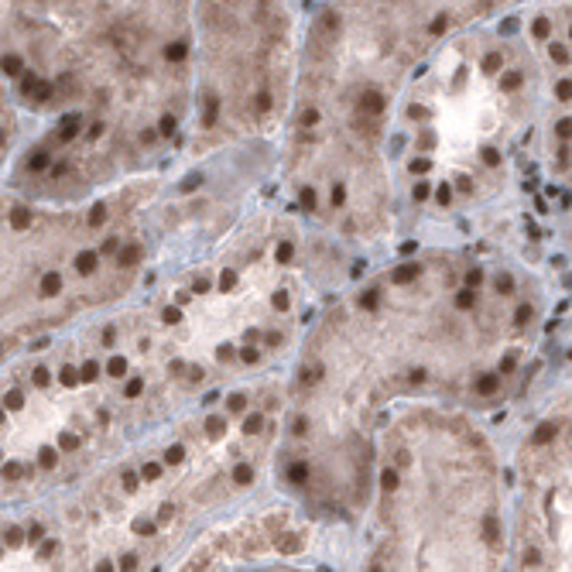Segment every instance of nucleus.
<instances>
[{"instance_id": "10", "label": "nucleus", "mask_w": 572, "mask_h": 572, "mask_svg": "<svg viewBox=\"0 0 572 572\" xmlns=\"http://www.w3.org/2000/svg\"><path fill=\"white\" fill-rule=\"evenodd\" d=\"M254 480V466H247V463H240V466L233 469V483H240V487H247V483Z\"/></svg>"}, {"instance_id": "4", "label": "nucleus", "mask_w": 572, "mask_h": 572, "mask_svg": "<svg viewBox=\"0 0 572 572\" xmlns=\"http://www.w3.org/2000/svg\"><path fill=\"white\" fill-rule=\"evenodd\" d=\"M319 35H336L339 31V14H332V11H322L319 14V28H315Z\"/></svg>"}, {"instance_id": "48", "label": "nucleus", "mask_w": 572, "mask_h": 572, "mask_svg": "<svg viewBox=\"0 0 572 572\" xmlns=\"http://www.w3.org/2000/svg\"><path fill=\"white\" fill-rule=\"evenodd\" d=\"M124 483H127V490H134V487H138V476H134V473H127Z\"/></svg>"}, {"instance_id": "45", "label": "nucleus", "mask_w": 572, "mask_h": 572, "mask_svg": "<svg viewBox=\"0 0 572 572\" xmlns=\"http://www.w3.org/2000/svg\"><path fill=\"white\" fill-rule=\"evenodd\" d=\"M411 172H428V161H411Z\"/></svg>"}, {"instance_id": "2", "label": "nucleus", "mask_w": 572, "mask_h": 572, "mask_svg": "<svg viewBox=\"0 0 572 572\" xmlns=\"http://www.w3.org/2000/svg\"><path fill=\"white\" fill-rule=\"evenodd\" d=\"M360 113H370V117L384 113V96L380 93H363L360 96Z\"/></svg>"}, {"instance_id": "8", "label": "nucleus", "mask_w": 572, "mask_h": 572, "mask_svg": "<svg viewBox=\"0 0 572 572\" xmlns=\"http://www.w3.org/2000/svg\"><path fill=\"white\" fill-rule=\"evenodd\" d=\"M216 117H219V100L209 96L206 100V117H202V127H216Z\"/></svg>"}, {"instance_id": "17", "label": "nucleus", "mask_w": 572, "mask_h": 572, "mask_svg": "<svg viewBox=\"0 0 572 572\" xmlns=\"http://www.w3.org/2000/svg\"><path fill=\"white\" fill-rule=\"evenodd\" d=\"M38 82H41V79H38L35 72H28V76L21 79V93H24V96H28V93H35V89H38Z\"/></svg>"}, {"instance_id": "26", "label": "nucleus", "mask_w": 572, "mask_h": 572, "mask_svg": "<svg viewBox=\"0 0 572 572\" xmlns=\"http://www.w3.org/2000/svg\"><path fill=\"white\" fill-rule=\"evenodd\" d=\"M96 374H100V367L93 363V360H89L86 367H82V380H96Z\"/></svg>"}, {"instance_id": "29", "label": "nucleus", "mask_w": 572, "mask_h": 572, "mask_svg": "<svg viewBox=\"0 0 572 572\" xmlns=\"http://www.w3.org/2000/svg\"><path fill=\"white\" fill-rule=\"evenodd\" d=\"M237 285V274H233V271H226V274L219 278V288H223V291H226V288H233Z\"/></svg>"}, {"instance_id": "13", "label": "nucleus", "mask_w": 572, "mask_h": 572, "mask_svg": "<svg viewBox=\"0 0 572 572\" xmlns=\"http://www.w3.org/2000/svg\"><path fill=\"white\" fill-rule=\"evenodd\" d=\"M449 24H452V21H449V14H439V17H435V21L428 24V31H432V35L439 38V35H446V31H449Z\"/></svg>"}, {"instance_id": "30", "label": "nucleus", "mask_w": 572, "mask_h": 572, "mask_svg": "<svg viewBox=\"0 0 572 572\" xmlns=\"http://www.w3.org/2000/svg\"><path fill=\"white\" fill-rule=\"evenodd\" d=\"M182 456H185V452H182V446H172L165 459H168V463H182Z\"/></svg>"}, {"instance_id": "47", "label": "nucleus", "mask_w": 572, "mask_h": 572, "mask_svg": "<svg viewBox=\"0 0 572 572\" xmlns=\"http://www.w3.org/2000/svg\"><path fill=\"white\" fill-rule=\"evenodd\" d=\"M120 565H124V569H134V565H138V559H134V555H124V559H120Z\"/></svg>"}, {"instance_id": "9", "label": "nucleus", "mask_w": 572, "mask_h": 572, "mask_svg": "<svg viewBox=\"0 0 572 572\" xmlns=\"http://www.w3.org/2000/svg\"><path fill=\"white\" fill-rule=\"evenodd\" d=\"M76 267H79V274H89L93 267H96V254H93V250H82L79 257H76Z\"/></svg>"}, {"instance_id": "41", "label": "nucleus", "mask_w": 572, "mask_h": 572, "mask_svg": "<svg viewBox=\"0 0 572 572\" xmlns=\"http://www.w3.org/2000/svg\"><path fill=\"white\" fill-rule=\"evenodd\" d=\"M41 466H45V469L55 466V452H41Z\"/></svg>"}, {"instance_id": "3", "label": "nucleus", "mask_w": 572, "mask_h": 572, "mask_svg": "<svg viewBox=\"0 0 572 572\" xmlns=\"http://www.w3.org/2000/svg\"><path fill=\"white\" fill-rule=\"evenodd\" d=\"M79 113H69V117H62V124H58V141H72L76 134H79Z\"/></svg>"}, {"instance_id": "18", "label": "nucleus", "mask_w": 572, "mask_h": 572, "mask_svg": "<svg viewBox=\"0 0 572 572\" xmlns=\"http://www.w3.org/2000/svg\"><path fill=\"white\" fill-rule=\"evenodd\" d=\"M4 72H7V76H17V72H21V58L7 55V58H4Z\"/></svg>"}, {"instance_id": "23", "label": "nucleus", "mask_w": 572, "mask_h": 572, "mask_svg": "<svg viewBox=\"0 0 572 572\" xmlns=\"http://www.w3.org/2000/svg\"><path fill=\"white\" fill-rule=\"evenodd\" d=\"M103 219H106V209H103V206H96V209L89 213V226H100Z\"/></svg>"}, {"instance_id": "32", "label": "nucleus", "mask_w": 572, "mask_h": 572, "mask_svg": "<svg viewBox=\"0 0 572 572\" xmlns=\"http://www.w3.org/2000/svg\"><path fill=\"white\" fill-rule=\"evenodd\" d=\"M4 541H7V545H17V541H21V531H17V528L4 531Z\"/></svg>"}, {"instance_id": "6", "label": "nucleus", "mask_w": 572, "mask_h": 572, "mask_svg": "<svg viewBox=\"0 0 572 572\" xmlns=\"http://www.w3.org/2000/svg\"><path fill=\"white\" fill-rule=\"evenodd\" d=\"M418 274H422V264H404V267L394 271V285H408V281H415Z\"/></svg>"}, {"instance_id": "43", "label": "nucleus", "mask_w": 572, "mask_h": 572, "mask_svg": "<svg viewBox=\"0 0 572 572\" xmlns=\"http://www.w3.org/2000/svg\"><path fill=\"white\" fill-rule=\"evenodd\" d=\"M76 380H79V377H76V370H62V384H76Z\"/></svg>"}, {"instance_id": "49", "label": "nucleus", "mask_w": 572, "mask_h": 572, "mask_svg": "<svg viewBox=\"0 0 572 572\" xmlns=\"http://www.w3.org/2000/svg\"><path fill=\"white\" fill-rule=\"evenodd\" d=\"M35 384H48V374H45V370H35Z\"/></svg>"}, {"instance_id": "25", "label": "nucleus", "mask_w": 572, "mask_h": 572, "mask_svg": "<svg viewBox=\"0 0 572 572\" xmlns=\"http://www.w3.org/2000/svg\"><path fill=\"white\" fill-rule=\"evenodd\" d=\"M302 206L315 209V192H312V189H302Z\"/></svg>"}, {"instance_id": "19", "label": "nucleus", "mask_w": 572, "mask_h": 572, "mask_svg": "<svg viewBox=\"0 0 572 572\" xmlns=\"http://www.w3.org/2000/svg\"><path fill=\"white\" fill-rule=\"evenodd\" d=\"M380 483H384V490H394V487H398V473H394V469H384V473H380Z\"/></svg>"}, {"instance_id": "24", "label": "nucleus", "mask_w": 572, "mask_h": 572, "mask_svg": "<svg viewBox=\"0 0 572 572\" xmlns=\"http://www.w3.org/2000/svg\"><path fill=\"white\" fill-rule=\"evenodd\" d=\"M141 387H144V380H141V377H134L130 384H127V398H138V394H141Z\"/></svg>"}, {"instance_id": "33", "label": "nucleus", "mask_w": 572, "mask_h": 572, "mask_svg": "<svg viewBox=\"0 0 572 572\" xmlns=\"http://www.w3.org/2000/svg\"><path fill=\"white\" fill-rule=\"evenodd\" d=\"M315 120H319V113H315V110H305V113H302V127H312Z\"/></svg>"}, {"instance_id": "12", "label": "nucleus", "mask_w": 572, "mask_h": 572, "mask_svg": "<svg viewBox=\"0 0 572 572\" xmlns=\"http://www.w3.org/2000/svg\"><path fill=\"white\" fill-rule=\"evenodd\" d=\"M288 480H291V483H298V487H302V483L309 480V466H305V463H295V466L288 469Z\"/></svg>"}, {"instance_id": "11", "label": "nucleus", "mask_w": 572, "mask_h": 572, "mask_svg": "<svg viewBox=\"0 0 572 572\" xmlns=\"http://www.w3.org/2000/svg\"><path fill=\"white\" fill-rule=\"evenodd\" d=\"M185 52H189V45H185V41H172V45L165 48L168 62H182V58H185Z\"/></svg>"}, {"instance_id": "7", "label": "nucleus", "mask_w": 572, "mask_h": 572, "mask_svg": "<svg viewBox=\"0 0 572 572\" xmlns=\"http://www.w3.org/2000/svg\"><path fill=\"white\" fill-rule=\"evenodd\" d=\"M62 291V274L58 271H48L45 278H41V295H58Z\"/></svg>"}, {"instance_id": "21", "label": "nucleus", "mask_w": 572, "mask_h": 572, "mask_svg": "<svg viewBox=\"0 0 572 572\" xmlns=\"http://www.w3.org/2000/svg\"><path fill=\"white\" fill-rule=\"evenodd\" d=\"M257 113H267V110H271V96H267V93H257Z\"/></svg>"}, {"instance_id": "15", "label": "nucleus", "mask_w": 572, "mask_h": 572, "mask_svg": "<svg viewBox=\"0 0 572 572\" xmlns=\"http://www.w3.org/2000/svg\"><path fill=\"white\" fill-rule=\"evenodd\" d=\"M45 165H48V154H45V151H31V158H28V168H31V172H41Z\"/></svg>"}, {"instance_id": "38", "label": "nucleus", "mask_w": 572, "mask_h": 572, "mask_svg": "<svg viewBox=\"0 0 572 572\" xmlns=\"http://www.w3.org/2000/svg\"><path fill=\"white\" fill-rule=\"evenodd\" d=\"M415 199H428V182H418V185H415Z\"/></svg>"}, {"instance_id": "37", "label": "nucleus", "mask_w": 572, "mask_h": 572, "mask_svg": "<svg viewBox=\"0 0 572 572\" xmlns=\"http://www.w3.org/2000/svg\"><path fill=\"white\" fill-rule=\"evenodd\" d=\"M199 182H202L199 175H189V178H185V182H182V189H185V192H192V189H195V185H199Z\"/></svg>"}, {"instance_id": "35", "label": "nucleus", "mask_w": 572, "mask_h": 572, "mask_svg": "<svg viewBox=\"0 0 572 572\" xmlns=\"http://www.w3.org/2000/svg\"><path fill=\"white\" fill-rule=\"evenodd\" d=\"M62 449H79V439L76 435H62Z\"/></svg>"}, {"instance_id": "36", "label": "nucleus", "mask_w": 572, "mask_h": 572, "mask_svg": "<svg viewBox=\"0 0 572 572\" xmlns=\"http://www.w3.org/2000/svg\"><path fill=\"white\" fill-rule=\"evenodd\" d=\"M4 401H7V408H21V394H17V391H11Z\"/></svg>"}, {"instance_id": "40", "label": "nucleus", "mask_w": 572, "mask_h": 572, "mask_svg": "<svg viewBox=\"0 0 572 572\" xmlns=\"http://www.w3.org/2000/svg\"><path fill=\"white\" fill-rule=\"evenodd\" d=\"M257 428H261V415H250L247 418V432H257Z\"/></svg>"}, {"instance_id": "46", "label": "nucleus", "mask_w": 572, "mask_h": 572, "mask_svg": "<svg viewBox=\"0 0 572 572\" xmlns=\"http://www.w3.org/2000/svg\"><path fill=\"white\" fill-rule=\"evenodd\" d=\"M158 473H161V469L154 466V463H151V466H144V476H148V480H154V476H158Z\"/></svg>"}, {"instance_id": "31", "label": "nucleus", "mask_w": 572, "mask_h": 572, "mask_svg": "<svg viewBox=\"0 0 572 572\" xmlns=\"http://www.w3.org/2000/svg\"><path fill=\"white\" fill-rule=\"evenodd\" d=\"M4 476H7V480H17V476H21V466H17V463L4 466Z\"/></svg>"}, {"instance_id": "28", "label": "nucleus", "mask_w": 572, "mask_h": 572, "mask_svg": "<svg viewBox=\"0 0 572 572\" xmlns=\"http://www.w3.org/2000/svg\"><path fill=\"white\" fill-rule=\"evenodd\" d=\"M435 199H439V202L446 206L449 199H452V189H449V185H439V192H435Z\"/></svg>"}, {"instance_id": "1", "label": "nucleus", "mask_w": 572, "mask_h": 572, "mask_svg": "<svg viewBox=\"0 0 572 572\" xmlns=\"http://www.w3.org/2000/svg\"><path fill=\"white\" fill-rule=\"evenodd\" d=\"M521 569L572 565V418H545L524 446Z\"/></svg>"}, {"instance_id": "44", "label": "nucleus", "mask_w": 572, "mask_h": 572, "mask_svg": "<svg viewBox=\"0 0 572 572\" xmlns=\"http://www.w3.org/2000/svg\"><path fill=\"white\" fill-rule=\"evenodd\" d=\"M223 432V422H219V418H213V422H209V435H219Z\"/></svg>"}, {"instance_id": "34", "label": "nucleus", "mask_w": 572, "mask_h": 572, "mask_svg": "<svg viewBox=\"0 0 572 572\" xmlns=\"http://www.w3.org/2000/svg\"><path fill=\"white\" fill-rule=\"evenodd\" d=\"M343 199H346L343 185H336V189H332V206H343Z\"/></svg>"}, {"instance_id": "16", "label": "nucleus", "mask_w": 572, "mask_h": 572, "mask_svg": "<svg viewBox=\"0 0 572 572\" xmlns=\"http://www.w3.org/2000/svg\"><path fill=\"white\" fill-rule=\"evenodd\" d=\"M52 100V82H38L35 89V103H48Z\"/></svg>"}, {"instance_id": "27", "label": "nucleus", "mask_w": 572, "mask_h": 572, "mask_svg": "<svg viewBox=\"0 0 572 572\" xmlns=\"http://www.w3.org/2000/svg\"><path fill=\"white\" fill-rule=\"evenodd\" d=\"M360 305H363V309H377V291H367V295L360 298Z\"/></svg>"}, {"instance_id": "39", "label": "nucleus", "mask_w": 572, "mask_h": 572, "mask_svg": "<svg viewBox=\"0 0 572 572\" xmlns=\"http://www.w3.org/2000/svg\"><path fill=\"white\" fill-rule=\"evenodd\" d=\"M288 257H291V243H281L278 247V261H288Z\"/></svg>"}, {"instance_id": "5", "label": "nucleus", "mask_w": 572, "mask_h": 572, "mask_svg": "<svg viewBox=\"0 0 572 572\" xmlns=\"http://www.w3.org/2000/svg\"><path fill=\"white\" fill-rule=\"evenodd\" d=\"M141 257H144V250H141L138 243H130V247H124V250H120L117 264H120V267H134V264H141Z\"/></svg>"}, {"instance_id": "20", "label": "nucleus", "mask_w": 572, "mask_h": 572, "mask_svg": "<svg viewBox=\"0 0 572 572\" xmlns=\"http://www.w3.org/2000/svg\"><path fill=\"white\" fill-rule=\"evenodd\" d=\"M175 127H178V124H175V117H161L158 130H161V134H165V138H172V134H175Z\"/></svg>"}, {"instance_id": "14", "label": "nucleus", "mask_w": 572, "mask_h": 572, "mask_svg": "<svg viewBox=\"0 0 572 572\" xmlns=\"http://www.w3.org/2000/svg\"><path fill=\"white\" fill-rule=\"evenodd\" d=\"M28 223H31V213H28V209H14L11 213V226L14 230H24Z\"/></svg>"}, {"instance_id": "42", "label": "nucleus", "mask_w": 572, "mask_h": 572, "mask_svg": "<svg viewBox=\"0 0 572 572\" xmlns=\"http://www.w3.org/2000/svg\"><path fill=\"white\" fill-rule=\"evenodd\" d=\"M182 319V312L178 309H165V322H178Z\"/></svg>"}, {"instance_id": "22", "label": "nucleus", "mask_w": 572, "mask_h": 572, "mask_svg": "<svg viewBox=\"0 0 572 572\" xmlns=\"http://www.w3.org/2000/svg\"><path fill=\"white\" fill-rule=\"evenodd\" d=\"M124 370H127V360H124V356H117L113 363H110V374H113V377H124Z\"/></svg>"}]
</instances>
